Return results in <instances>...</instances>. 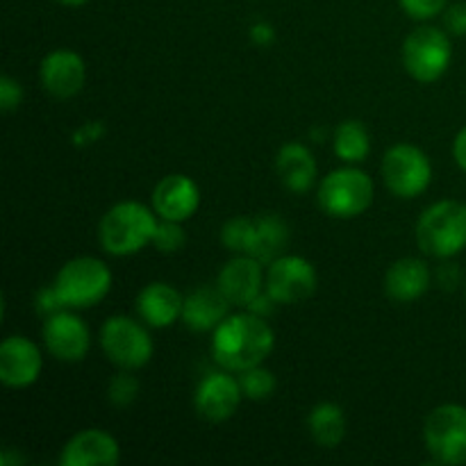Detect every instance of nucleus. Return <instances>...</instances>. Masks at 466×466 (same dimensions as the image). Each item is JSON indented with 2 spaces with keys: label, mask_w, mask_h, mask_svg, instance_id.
<instances>
[{
  "label": "nucleus",
  "mask_w": 466,
  "mask_h": 466,
  "mask_svg": "<svg viewBox=\"0 0 466 466\" xmlns=\"http://www.w3.org/2000/svg\"><path fill=\"white\" fill-rule=\"evenodd\" d=\"M403 12L408 14L414 21H431V18L440 16L446 7L449 0H399Z\"/></svg>",
  "instance_id": "obj_29"
},
{
  "label": "nucleus",
  "mask_w": 466,
  "mask_h": 466,
  "mask_svg": "<svg viewBox=\"0 0 466 466\" xmlns=\"http://www.w3.org/2000/svg\"><path fill=\"white\" fill-rule=\"evenodd\" d=\"M264 282L267 273L262 271V262L250 255H235L217 278V287L237 308H248L264 291Z\"/></svg>",
  "instance_id": "obj_15"
},
{
  "label": "nucleus",
  "mask_w": 466,
  "mask_h": 466,
  "mask_svg": "<svg viewBox=\"0 0 466 466\" xmlns=\"http://www.w3.org/2000/svg\"><path fill=\"white\" fill-rule=\"evenodd\" d=\"M237 378H239L244 399L264 400L276 391V376L267 367H262V364L246 369V371H239Z\"/></svg>",
  "instance_id": "obj_25"
},
{
  "label": "nucleus",
  "mask_w": 466,
  "mask_h": 466,
  "mask_svg": "<svg viewBox=\"0 0 466 466\" xmlns=\"http://www.w3.org/2000/svg\"><path fill=\"white\" fill-rule=\"evenodd\" d=\"M53 287L66 309L94 308L112 289V271L98 258H73L59 268Z\"/></svg>",
  "instance_id": "obj_4"
},
{
  "label": "nucleus",
  "mask_w": 466,
  "mask_h": 466,
  "mask_svg": "<svg viewBox=\"0 0 466 466\" xmlns=\"http://www.w3.org/2000/svg\"><path fill=\"white\" fill-rule=\"evenodd\" d=\"M44 358L39 346L23 335L5 337L0 344V382L12 390H25L41 376Z\"/></svg>",
  "instance_id": "obj_13"
},
{
  "label": "nucleus",
  "mask_w": 466,
  "mask_h": 466,
  "mask_svg": "<svg viewBox=\"0 0 466 466\" xmlns=\"http://www.w3.org/2000/svg\"><path fill=\"white\" fill-rule=\"evenodd\" d=\"M250 41L258 46H268L276 41V32H273V27L268 25V23H255V25L250 27Z\"/></svg>",
  "instance_id": "obj_32"
},
{
  "label": "nucleus",
  "mask_w": 466,
  "mask_h": 466,
  "mask_svg": "<svg viewBox=\"0 0 466 466\" xmlns=\"http://www.w3.org/2000/svg\"><path fill=\"white\" fill-rule=\"evenodd\" d=\"M276 346L271 326L253 312L228 314L212 330V358L230 373L262 364Z\"/></svg>",
  "instance_id": "obj_1"
},
{
  "label": "nucleus",
  "mask_w": 466,
  "mask_h": 466,
  "mask_svg": "<svg viewBox=\"0 0 466 466\" xmlns=\"http://www.w3.org/2000/svg\"><path fill=\"white\" fill-rule=\"evenodd\" d=\"M23 103V89L18 85V80H14L12 76L0 77V109L3 112H14V109L21 107Z\"/></svg>",
  "instance_id": "obj_30"
},
{
  "label": "nucleus",
  "mask_w": 466,
  "mask_h": 466,
  "mask_svg": "<svg viewBox=\"0 0 466 466\" xmlns=\"http://www.w3.org/2000/svg\"><path fill=\"white\" fill-rule=\"evenodd\" d=\"M232 303L218 287H200L185 299L182 323L194 332L217 330L218 323L230 314Z\"/></svg>",
  "instance_id": "obj_20"
},
{
  "label": "nucleus",
  "mask_w": 466,
  "mask_h": 466,
  "mask_svg": "<svg viewBox=\"0 0 466 466\" xmlns=\"http://www.w3.org/2000/svg\"><path fill=\"white\" fill-rule=\"evenodd\" d=\"M157 212L139 200H121L105 212L98 226V241L105 253L127 258L153 244L157 230Z\"/></svg>",
  "instance_id": "obj_2"
},
{
  "label": "nucleus",
  "mask_w": 466,
  "mask_h": 466,
  "mask_svg": "<svg viewBox=\"0 0 466 466\" xmlns=\"http://www.w3.org/2000/svg\"><path fill=\"white\" fill-rule=\"evenodd\" d=\"M276 305H278L276 300H273L271 296L267 294V289H264L262 294H259L258 299H255L253 303H250L246 309H248V312H253V314H258V317H268V314L273 312V308H276Z\"/></svg>",
  "instance_id": "obj_33"
},
{
  "label": "nucleus",
  "mask_w": 466,
  "mask_h": 466,
  "mask_svg": "<svg viewBox=\"0 0 466 466\" xmlns=\"http://www.w3.org/2000/svg\"><path fill=\"white\" fill-rule=\"evenodd\" d=\"M417 244L426 255L451 259L466 248V205L440 200L423 209L417 221Z\"/></svg>",
  "instance_id": "obj_3"
},
{
  "label": "nucleus",
  "mask_w": 466,
  "mask_h": 466,
  "mask_svg": "<svg viewBox=\"0 0 466 466\" xmlns=\"http://www.w3.org/2000/svg\"><path fill=\"white\" fill-rule=\"evenodd\" d=\"M57 3L66 5V7H82V5H86L89 0H57Z\"/></svg>",
  "instance_id": "obj_35"
},
{
  "label": "nucleus",
  "mask_w": 466,
  "mask_h": 466,
  "mask_svg": "<svg viewBox=\"0 0 466 466\" xmlns=\"http://www.w3.org/2000/svg\"><path fill=\"white\" fill-rule=\"evenodd\" d=\"M335 155L346 164H360L371 153V137L364 123L349 118L337 126L335 137H332Z\"/></svg>",
  "instance_id": "obj_24"
},
{
  "label": "nucleus",
  "mask_w": 466,
  "mask_h": 466,
  "mask_svg": "<svg viewBox=\"0 0 466 466\" xmlns=\"http://www.w3.org/2000/svg\"><path fill=\"white\" fill-rule=\"evenodd\" d=\"M403 66L421 85H432L449 71L453 62V44L444 30L435 25H421L405 39Z\"/></svg>",
  "instance_id": "obj_6"
},
{
  "label": "nucleus",
  "mask_w": 466,
  "mask_h": 466,
  "mask_svg": "<svg viewBox=\"0 0 466 466\" xmlns=\"http://www.w3.org/2000/svg\"><path fill=\"white\" fill-rule=\"evenodd\" d=\"M382 180L396 198H419L432 182V162L419 146L396 144L380 164Z\"/></svg>",
  "instance_id": "obj_9"
},
{
  "label": "nucleus",
  "mask_w": 466,
  "mask_h": 466,
  "mask_svg": "<svg viewBox=\"0 0 466 466\" xmlns=\"http://www.w3.org/2000/svg\"><path fill=\"white\" fill-rule=\"evenodd\" d=\"M453 157H455V164H458V167L466 173V126L458 132V137H455Z\"/></svg>",
  "instance_id": "obj_34"
},
{
  "label": "nucleus",
  "mask_w": 466,
  "mask_h": 466,
  "mask_svg": "<svg viewBox=\"0 0 466 466\" xmlns=\"http://www.w3.org/2000/svg\"><path fill=\"white\" fill-rule=\"evenodd\" d=\"M244 391H241L239 378L230 376V371H214L208 373L198 382L194 394V408L198 417L209 423H223L235 417L239 410Z\"/></svg>",
  "instance_id": "obj_12"
},
{
  "label": "nucleus",
  "mask_w": 466,
  "mask_h": 466,
  "mask_svg": "<svg viewBox=\"0 0 466 466\" xmlns=\"http://www.w3.org/2000/svg\"><path fill=\"white\" fill-rule=\"evenodd\" d=\"M287 244H289V226L285 218L278 214H259L255 217L253 237L246 255L259 259L262 264H271L273 259L285 255Z\"/></svg>",
  "instance_id": "obj_22"
},
{
  "label": "nucleus",
  "mask_w": 466,
  "mask_h": 466,
  "mask_svg": "<svg viewBox=\"0 0 466 466\" xmlns=\"http://www.w3.org/2000/svg\"><path fill=\"white\" fill-rule=\"evenodd\" d=\"M121 462V446L109 432L89 428L80 431L64 444L62 466H116Z\"/></svg>",
  "instance_id": "obj_17"
},
{
  "label": "nucleus",
  "mask_w": 466,
  "mask_h": 466,
  "mask_svg": "<svg viewBox=\"0 0 466 466\" xmlns=\"http://www.w3.org/2000/svg\"><path fill=\"white\" fill-rule=\"evenodd\" d=\"M255 217H235L223 223L221 244L237 255L248 253L250 237H253Z\"/></svg>",
  "instance_id": "obj_26"
},
{
  "label": "nucleus",
  "mask_w": 466,
  "mask_h": 466,
  "mask_svg": "<svg viewBox=\"0 0 466 466\" xmlns=\"http://www.w3.org/2000/svg\"><path fill=\"white\" fill-rule=\"evenodd\" d=\"M319 276L309 259L300 255H280L267 268L264 289L278 305H299L312 299Z\"/></svg>",
  "instance_id": "obj_10"
},
{
  "label": "nucleus",
  "mask_w": 466,
  "mask_h": 466,
  "mask_svg": "<svg viewBox=\"0 0 466 466\" xmlns=\"http://www.w3.org/2000/svg\"><path fill=\"white\" fill-rule=\"evenodd\" d=\"M308 431L321 449H337L346 437V414L337 403H319L308 414Z\"/></svg>",
  "instance_id": "obj_23"
},
{
  "label": "nucleus",
  "mask_w": 466,
  "mask_h": 466,
  "mask_svg": "<svg viewBox=\"0 0 466 466\" xmlns=\"http://www.w3.org/2000/svg\"><path fill=\"white\" fill-rule=\"evenodd\" d=\"M100 346L109 362L116 367L135 371L146 367L153 358V337L146 330V323L135 321L126 314L109 317L100 328Z\"/></svg>",
  "instance_id": "obj_8"
},
{
  "label": "nucleus",
  "mask_w": 466,
  "mask_h": 466,
  "mask_svg": "<svg viewBox=\"0 0 466 466\" xmlns=\"http://www.w3.org/2000/svg\"><path fill=\"white\" fill-rule=\"evenodd\" d=\"M200 187L182 173H171L162 177L153 189V209L159 218L185 223L198 212Z\"/></svg>",
  "instance_id": "obj_16"
},
{
  "label": "nucleus",
  "mask_w": 466,
  "mask_h": 466,
  "mask_svg": "<svg viewBox=\"0 0 466 466\" xmlns=\"http://www.w3.org/2000/svg\"><path fill=\"white\" fill-rule=\"evenodd\" d=\"M39 80L53 98L66 100L82 91L86 80L85 59L68 48L50 50L39 66Z\"/></svg>",
  "instance_id": "obj_14"
},
{
  "label": "nucleus",
  "mask_w": 466,
  "mask_h": 466,
  "mask_svg": "<svg viewBox=\"0 0 466 466\" xmlns=\"http://www.w3.org/2000/svg\"><path fill=\"white\" fill-rule=\"evenodd\" d=\"M276 171L285 189H289L291 194H305V191L312 189L319 168L312 150L305 144L291 141L278 150Z\"/></svg>",
  "instance_id": "obj_21"
},
{
  "label": "nucleus",
  "mask_w": 466,
  "mask_h": 466,
  "mask_svg": "<svg viewBox=\"0 0 466 466\" xmlns=\"http://www.w3.org/2000/svg\"><path fill=\"white\" fill-rule=\"evenodd\" d=\"M423 440L437 464H466V405L446 403L432 410L423 423Z\"/></svg>",
  "instance_id": "obj_7"
},
{
  "label": "nucleus",
  "mask_w": 466,
  "mask_h": 466,
  "mask_svg": "<svg viewBox=\"0 0 466 466\" xmlns=\"http://www.w3.org/2000/svg\"><path fill=\"white\" fill-rule=\"evenodd\" d=\"M139 396V380L135 376L127 373V369H123L121 373L109 380L107 385V399L114 408H130L132 403Z\"/></svg>",
  "instance_id": "obj_27"
},
{
  "label": "nucleus",
  "mask_w": 466,
  "mask_h": 466,
  "mask_svg": "<svg viewBox=\"0 0 466 466\" xmlns=\"http://www.w3.org/2000/svg\"><path fill=\"white\" fill-rule=\"evenodd\" d=\"M444 25L451 35L466 36V3L449 5L444 9Z\"/></svg>",
  "instance_id": "obj_31"
},
{
  "label": "nucleus",
  "mask_w": 466,
  "mask_h": 466,
  "mask_svg": "<svg viewBox=\"0 0 466 466\" xmlns=\"http://www.w3.org/2000/svg\"><path fill=\"white\" fill-rule=\"evenodd\" d=\"M432 273L419 258L396 259L385 273V291L394 303H414L431 289Z\"/></svg>",
  "instance_id": "obj_19"
},
{
  "label": "nucleus",
  "mask_w": 466,
  "mask_h": 466,
  "mask_svg": "<svg viewBox=\"0 0 466 466\" xmlns=\"http://www.w3.org/2000/svg\"><path fill=\"white\" fill-rule=\"evenodd\" d=\"M185 299L168 282H150L137 296V314L148 328H171L182 319Z\"/></svg>",
  "instance_id": "obj_18"
},
{
  "label": "nucleus",
  "mask_w": 466,
  "mask_h": 466,
  "mask_svg": "<svg viewBox=\"0 0 466 466\" xmlns=\"http://www.w3.org/2000/svg\"><path fill=\"white\" fill-rule=\"evenodd\" d=\"M44 344L59 362H82L91 349V330L76 312L59 309L46 319Z\"/></svg>",
  "instance_id": "obj_11"
},
{
  "label": "nucleus",
  "mask_w": 466,
  "mask_h": 466,
  "mask_svg": "<svg viewBox=\"0 0 466 466\" xmlns=\"http://www.w3.org/2000/svg\"><path fill=\"white\" fill-rule=\"evenodd\" d=\"M376 187L369 173L355 167H341L328 173L317 191L319 208L332 218H355L373 203Z\"/></svg>",
  "instance_id": "obj_5"
},
{
  "label": "nucleus",
  "mask_w": 466,
  "mask_h": 466,
  "mask_svg": "<svg viewBox=\"0 0 466 466\" xmlns=\"http://www.w3.org/2000/svg\"><path fill=\"white\" fill-rule=\"evenodd\" d=\"M187 235L182 230V223L177 221H167V218H159L157 230L153 235V246L164 255L177 253V250L185 246Z\"/></svg>",
  "instance_id": "obj_28"
}]
</instances>
